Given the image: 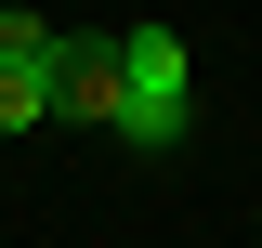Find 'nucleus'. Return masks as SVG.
Returning <instances> with one entry per match:
<instances>
[{
	"instance_id": "f257e3e1",
	"label": "nucleus",
	"mask_w": 262,
	"mask_h": 248,
	"mask_svg": "<svg viewBox=\"0 0 262 248\" xmlns=\"http://www.w3.org/2000/svg\"><path fill=\"white\" fill-rule=\"evenodd\" d=\"M184 118H196V79H184V39L170 27H118V144L131 157H170L184 144Z\"/></svg>"
},
{
	"instance_id": "20e7f679",
	"label": "nucleus",
	"mask_w": 262,
	"mask_h": 248,
	"mask_svg": "<svg viewBox=\"0 0 262 248\" xmlns=\"http://www.w3.org/2000/svg\"><path fill=\"white\" fill-rule=\"evenodd\" d=\"M39 53H53V27H39V13H0V65H27V79H39Z\"/></svg>"
},
{
	"instance_id": "f03ea898",
	"label": "nucleus",
	"mask_w": 262,
	"mask_h": 248,
	"mask_svg": "<svg viewBox=\"0 0 262 248\" xmlns=\"http://www.w3.org/2000/svg\"><path fill=\"white\" fill-rule=\"evenodd\" d=\"M39 118H79V131L118 118V39L105 27H53V53H39Z\"/></svg>"
},
{
	"instance_id": "7ed1b4c3",
	"label": "nucleus",
	"mask_w": 262,
	"mask_h": 248,
	"mask_svg": "<svg viewBox=\"0 0 262 248\" xmlns=\"http://www.w3.org/2000/svg\"><path fill=\"white\" fill-rule=\"evenodd\" d=\"M13 131H39V79L27 65H0V144H13Z\"/></svg>"
}]
</instances>
